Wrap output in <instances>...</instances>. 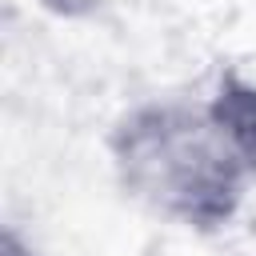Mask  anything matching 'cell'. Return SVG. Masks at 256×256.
Segmentation results:
<instances>
[{
	"label": "cell",
	"mask_w": 256,
	"mask_h": 256,
	"mask_svg": "<svg viewBox=\"0 0 256 256\" xmlns=\"http://www.w3.org/2000/svg\"><path fill=\"white\" fill-rule=\"evenodd\" d=\"M208 108L228 128V136L240 144V152L256 164V80H244V76L228 72L220 80L216 96L208 100Z\"/></svg>",
	"instance_id": "7a4b0ae2"
},
{
	"label": "cell",
	"mask_w": 256,
	"mask_h": 256,
	"mask_svg": "<svg viewBox=\"0 0 256 256\" xmlns=\"http://www.w3.org/2000/svg\"><path fill=\"white\" fill-rule=\"evenodd\" d=\"M0 256H36V252H32V248H24L16 232H4V240H0Z\"/></svg>",
	"instance_id": "3957f363"
},
{
	"label": "cell",
	"mask_w": 256,
	"mask_h": 256,
	"mask_svg": "<svg viewBox=\"0 0 256 256\" xmlns=\"http://www.w3.org/2000/svg\"><path fill=\"white\" fill-rule=\"evenodd\" d=\"M108 160L128 200L196 232L224 228L256 180V164L216 112L188 100L128 108L108 132Z\"/></svg>",
	"instance_id": "6da1fadb"
}]
</instances>
